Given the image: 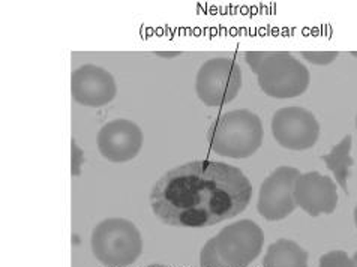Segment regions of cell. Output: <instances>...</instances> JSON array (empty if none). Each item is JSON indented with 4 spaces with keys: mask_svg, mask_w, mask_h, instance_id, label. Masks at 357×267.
Masks as SVG:
<instances>
[{
    "mask_svg": "<svg viewBox=\"0 0 357 267\" xmlns=\"http://www.w3.org/2000/svg\"><path fill=\"white\" fill-rule=\"evenodd\" d=\"M251 197L252 183L241 168L192 161L172 168L155 183L151 206L167 225L203 229L241 215Z\"/></svg>",
    "mask_w": 357,
    "mask_h": 267,
    "instance_id": "cell-1",
    "label": "cell"
},
{
    "mask_svg": "<svg viewBox=\"0 0 357 267\" xmlns=\"http://www.w3.org/2000/svg\"><path fill=\"white\" fill-rule=\"evenodd\" d=\"M264 245V231L251 220L233 222L206 242L200 254V267H248L259 259Z\"/></svg>",
    "mask_w": 357,
    "mask_h": 267,
    "instance_id": "cell-2",
    "label": "cell"
},
{
    "mask_svg": "<svg viewBox=\"0 0 357 267\" xmlns=\"http://www.w3.org/2000/svg\"><path fill=\"white\" fill-rule=\"evenodd\" d=\"M264 138L261 119L250 110H234L215 119L207 143L220 156L245 160L260 149Z\"/></svg>",
    "mask_w": 357,
    "mask_h": 267,
    "instance_id": "cell-3",
    "label": "cell"
},
{
    "mask_svg": "<svg viewBox=\"0 0 357 267\" xmlns=\"http://www.w3.org/2000/svg\"><path fill=\"white\" fill-rule=\"evenodd\" d=\"M91 250L105 267H130L143 252V237L134 222L123 218H107L93 229Z\"/></svg>",
    "mask_w": 357,
    "mask_h": 267,
    "instance_id": "cell-4",
    "label": "cell"
},
{
    "mask_svg": "<svg viewBox=\"0 0 357 267\" xmlns=\"http://www.w3.org/2000/svg\"><path fill=\"white\" fill-rule=\"evenodd\" d=\"M255 74L261 91L275 100L301 96L311 83L310 69L290 52H267Z\"/></svg>",
    "mask_w": 357,
    "mask_h": 267,
    "instance_id": "cell-5",
    "label": "cell"
},
{
    "mask_svg": "<svg viewBox=\"0 0 357 267\" xmlns=\"http://www.w3.org/2000/svg\"><path fill=\"white\" fill-rule=\"evenodd\" d=\"M243 84L242 68L230 57H213L198 68L195 92L207 107L230 104Z\"/></svg>",
    "mask_w": 357,
    "mask_h": 267,
    "instance_id": "cell-6",
    "label": "cell"
},
{
    "mask_svg": "<svg viewBox=\"0 0 357 267\" xmlns=\"http://www.w3.org/2000/svg\"><path fill=\"white\" fill-rule=\"evenodd\" d=\"M272 135L284 149L308 151L319 142L320 123L303 107H282L272 117Z\"/></svg>",
    "mask_w": 357,
    "mask_h": 267,
    "instance_id": "cell-7",
    "label": "cell"
},
{
    "mask_svg": "<svg viewBox=\"0 0 357 267\" xmlns=\"http://www.w3.org/2000/svg\"><path fill=\"white\" fill-rule=\"evenodd\" d=\"M301 174L294 167L281 165L266 177L257 203V209L264 220L282 221L296 211L294 186Z\"/></svg>",
    "mask_w": 357,
    "mask_h": 267,
    "instance_id": "cell-8",
    "label": "cell"
},
{
    "mask_svg": "<svg viewBox=\"0 0 357 267\" xmlns=\"http://www.w3.org/2000/svg\"><path fill=\"white\" fill-rule=\"evenodd\" d=\"M144 134L130 119H114L107 122L96 135L99 153L114 164L130 162L143 149Z\"/></svg>",
    "mask_w": 357,
    "mask_h": 267,
    "instance_id": "cell-9",
    "label": "cell"
},
{
    "mask_svg": "<svg viewBox=\"0 0 357 267\" xmlns=\"http://www.w3.org/2000/svg\"><path fill=\"white\" fill-rule=\"evenodd\" d=\"M71 95L77 104L99 108L114 100L117 84L113 74L105 68L86 63L74 69L71 75Z\"/></svg>",
    "mask_w": 357,
    "mask_h": 267,
    "instance_id": "cell-10",
    "label": "cell"
},
{
    "mask_svg": "<svg viewBox=\"0 0 357 267\" xmlns=\"http://www.w3.org/2000/svg\"><path fill=\"white\" fill-rule=\"evenodd\" d=\"M294 200L297 207L314 218L321 213L331 215L338 206L336 183L332 177L319 171L303 173L296 182Z\"/></svg>",
    "mask_w": 357,
    "mask_h": 267,
    "instance_id": "cell-11",
    "label": "cell"
},
{
    "mask_svg": "<svg viewBox=\"0 0 357 267\" xmlns=\"http://www.w3.org/2000/svg\"><path fill=\"white\" fill-rule=\"evenodd\" d=\"M263 267H308V252L290 239H278L267 248Z\"/></svg>",
    "mask_w": 357,
    "mask_h": 267,
    "instance_id": "cell-12",
    "label": "cell"
},
{
    "mask_svg": "<svg viewBox=\"0 0 357 267\" xmlns=\"http://www.w3.org/2000/svg\"><path fill=\"white\" fill-rule=\"evenodd\" d=\"M351 146H353L351 135H345L338 144L332 147V151L329 153L321 156L327 170L333 173L336 182L340 183V186L345 191V194H349L347 181H349L350 167L354 165V160L350 155Z\"/></svg>",
    "mask_w": 357,
    "mask_h": 267,
    "instance_id": "cell-13",
    "label": "cell"
},
{
    "mask_svg": "<svg viewBox=\"0 0 357 267\" xmlns=\"http://www.w3.org/2000/svg\"><path fill=\"white\" fill-rule=\"evenodd\" d=\"M319 267H353V261L344 251H331L321 255Z\"/></svg>",
    "mask_w": 357,
    "mask_h": 267,
    "instance_id": "cell-14",
    "label": "cell"
},
{
    "mask_svg": "<svg viewBox=\"0 0 357 267\" xmlns=\"http://www.w3.org/2000/svg\"><path fill=\"white\" fill-rule=\"evenodd\" d=\"M301 56L312 65L326 66L331 65L336 57L340 56L338 52H301Z\"/></svg>",
    "mask_w": 357,
    "mask_h": 267,
    "instance_id": "cell-15",
    "label": "cell"
},
{
    "mask_svg": "<svg viewBox=\"0 0 357 267\" xmlns=\"http://www.w3.org/2000/svg\"><path fill=\"white\" fill-rule=\"evenodd\" d=\"M71 146H73V152H71V156H73V174L74 176H78L80 174V168H82V165H83V158H84V155H83V151L80 149V147L77 146V143H75V140H73L71 142Z\"/></svg>",
    "mask_w": 357,
    "mask_h": 267,
    "instance_id": "cell-16",
    "label": "cell"
},
{
    "mask_svg": "<svg viewBox=\"0 0 357 267\" xmlns=\"http://www.w3.org/2000/svg\"><path fill=\"white\" fill-rule=\"evenodd\" d=\"M155 54L156 56H161V57H177V56H181L182 54V52H165V53H162V52H155Z\"/></svg>",
    "mask_w": 357,
    "mask_h": 267,
    "instance_id": "cell-17",
    "label": "cell"
},
{
    "mask_svg": "<svg viewBox=\"0 0 357 267\" xmlns=\"http://www.w3.org/2000/svg\"><path fill=\"white\" fill-rule=\"evenodd\" d=\"M351 261H353V267H357V252L353 255V259H351Z\"/></svg>",
    "mask_w": 357,
    "mask_h": 267,
    "instance_id": "cell-18",
    "label": "cell"
},
{
    "mask_svg": "<svg viewBox=\"0 0 357 267\" xmlns=\"http://www.w3.org/2000/svg\"><path fill=\"white\" fill-rule=\"evenodd\" d=\"M354 222H356V227H357V206H356V209H354Z\"/></svg>",
    "mask_w": 357,
    "mask_h": 267,
    "instance_id": "cell-19",
    "label": "cell"
},
{
    "mask_svg": "<svg viewBox=\"0 0 357 267\" xmlns=\"http://www.w3.org/2000/svg\"><path fill=\"white\" fill-rule=\"evenodd\" d=\"M147 267H167V266H164V264H151V266H147Z\"/></svg>",
    "mask_w": 357,
    "mask_h": 267,
    "instance_id": "cell-20",
    "label": "cell"
},
{
    "mask_svg": "<svg viewBox=\"0 0 357 267\" xmlns=\"http://www.w3.org/2000/svg\"><path fill=\"white\" fill-rule=\"evenodd\" d=\"M356 128H357V117H356Z\"/></svg>",
    "mask_w": 357,
    "mask_h": 267,
    "instance_id": "cell-21",
    "label": "cell"
}]
</instances>
